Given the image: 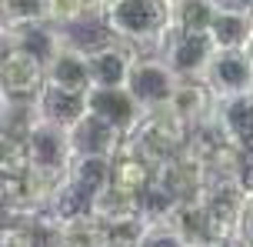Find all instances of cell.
Returning a JSON list of instances; mask_svg holds the SVG:
<instances>
[{
    "instance_id": "cell-15",
    "label": "cell",
    "mask_w": 253,
    "mask_h": 247,
    "mask_svg": "<svg viewBox=\"0 0 253 247\" xmlns=\"http://www.w3.org/2000/svg\"><path fill=\"white\" fill-rule=\"evenodd\" d=\"M210 40L216 50H247L253 40V17L247 7L237 3H220V13L213 17Z\"/></svg>"
},
{
    "instance_id": "cell-17",
    "label": "cell",
    "mask_w": 253,
    "mask_h": 247,
    "mask_svg": "<svg viewBox=\"0 0 253 247\" xmlns=\"http://www.w3.org/2000/svg\"><path fill=\"white\" fill-rule=\"evenodd\" d=\"M153 181H157V170L147 160H140L137 154H130L126 147L114 157V181H110V187H117V191H124L130 197H140Z\"/></svg>"
},
{
    "instance_id": "cell-16",
    "label": "cell",
    "mask_w": 253,
    "mask_h": 247,
    "mask_svg": "<svg viewBox=\"0 0 253 247\" xmlns=\"http://www.w3.org/2000/svg\"><path fill=\"white\" fill-rule=\"evenodd\" d=\"M216 124L243 157H253V97H237V100H223L216 107Z\"/></svg>"
},
{
    "instance_id": "cell-26",
    "label": "cell",
    "mask_w": 253,
    "mask_h": 247,
    "mask_svg": "<svg viewBox=\"0 0 253 247\" xmlns=\"http://www.w3.org/2000/svg\"><path fill=\"white\" fill-rule=\"evenodd\" d=\"M0 247H40V244L27 221H7L0 231Z\"/></svg>"
},
{
    "instance_id": "cell-3",
    "label": "cell",
    "mask_w": 253,
    "mask_h": 247,
    "mask_svg": "<svg viewBox=\"0 0 253 247\" xmlns=\"http://www.w3.org/2000/svg\"><path fill=\"white\" fill-rule=\"evenodd\" d=\"M250 194L253 191L240 177H210L207 181V187L200 194V207L210 217V227H213L216 241H227V237L240 234V221H243V210H247Z\"/></svg>"
},
{
    "instance_id": "cell-8",
    "label": "cell",
    "mask_w": 253,
    "mask_h": 247,
    "mask_svg": "<svg viewBox=\"0 0 253 247\" xmlns=\"http://www.w3.org/2000/svg\"><path fill=\"white\" fill-rule=\"evenodd\" d=\"M47 87L60 91V94H74V97H87L93 91L90 53H87V47L70 40V34L60 44V50L47 60Z\"/></svg>"
},
{
    "instance_id": "cell-11",
    "label": "cell",
    "mask_w": 253,
    "mask_h": 247,
    "mask_svg": "<svg viewBox=\"0 0 253 247\" xmlns=\"http://www.w3.org/2000/svg\"><path fill=\"white\" fill-rule=\"evenodd\" d=\"M87 110L90 114H97L100 120H107L110 127H117L124 137H130L137 124L147 117V110L137 104V97L120 87V91H100V87H93L87 94Z\"/></svg>"
},
{
    "instance_id": "cell-30",
    "label": "cell",
    "mask_w": 253,
    "mask_h": 247,
    "mask_svg": "<svg viewBox=\"0 0 253 247\" xmlns=\"http://www.w3.org/2000/svg\"><path fill=\"white\" fill-rule=\"evenodd\" d=\"M247 10H250V17H253V0H247Z\"/></svg>"
},
{
    "instance_id": "cell-18",
    "label": "cell",
    "mask_w": 253,
    "mask_h": 247,
    "mask_svg": "<svg viewBox=\"0 0 253 247\" xmlns=\"http://www.w3.org/2000/svg\"><path fill=\"white\" fill-rule=\"evenodd\" d=\"M34 107H37V117L70 130L77 120L87 114V97H74V94H60V91L43 87V94L34 100Z\"/></svg>"
},
{
    "instance_id": "cell-21",
    "label": "cell",
    "mask_w": 253,
    "mask_h": 247,
    "mask_svg": "<svg viewBox=\"0 0 253 247\" xmlns=\"http://www.w3.org/2000/svg\"><path fill=\"white\" fill-rule=\"evenodd\" d=\"M93 217L100 224H120V221H130V217H140V204L137 197L124 194L117 187H107L93 200Z\"/></svg>"
},
{
    "instance_id": "cell-5",
    "label": "cell",
    "mask_w": 253,
    "mask_h": 247,
    "mask_svg": "<svg viewBox=\"0 0 253 247\" xmlns=\"http://www.w3.org/2000/svg\"><path fill=\"white\" fill-rule=\"evenodd\" d=\"M213 53H216V47L210 40V34H193V30L170 27V34L164 37L157 57H164L180 80H203Z\"/></svg>"
},
{
    "instance_id": "cell-9",
    "label": "cell",
    "mask_w": 253,
    "mask_h": 247,
    "mask_svg": "<svg viewBox=\"0 0 253 247\" xmlns=\"http://www.w3.org/2000/svg\"><path fill=\"white\" fill-rule=\"evenodd\" d=\"M0 80H3V97L17 104H34L43 87H47V64H40L37 57L24 50L3 47L0 57Z\"/></svg>"
},
{
    "instance_id": "cell-22",
    "label": "cell",
    "mask_w": 253,
    "mask_h": 247,
    "mask_svg": "<svg viewBox=\"0 0 253 247\" xmlns=\"http://www.w3.org/2000/svg\"><path fill=\"white\" fill-rule=\"evenodd\" d=\"M60 247H110L107 227L97 217H77L60 227Z\"/></svg>"
},
{
    "instance_id": "cell-6",
    "label": "cell",
    "mask_w": 253,
    "mask_h": 247,
    "mask_svg": "<svg viewBox=\"0 0 253 247\" xmlns=\"http://www.w3.org/2000/svg\"><path fill=\"white\" fill-rule=\"evenodd\" d=\"M177 87H180V77L157 53H143L137 60V67H133V74H130V84H126V91L137 97V104L147 114L150 110H164V107L173 104Z\"/></svg>"
},
{
    "instance_id": "cell-14",
    "label": "cell",
    "mask_w": 253,
    "mask_h": 247,
    "mask_svg": "<svg viewBox=\"0 0 253 247\" xmlns=\"http://www.w3.org/2000/svg\"><path fill=\"white\" fill-rule=\"evenodd\" d=\"M63 40H67V30H60V27H53V24H30V27L3 30V47L24 50L30 57H37L40 64H47L53 53L60 50Z\"/></svg>"
},
{
    "instance_id": "cell-2",
    "label": "cell",
    "mask_w": 253,
    "mask_h": 247,
    "mask_svg": "<svg viewBox=\"0 0 253 247\" xmlns=\"http://www.w3.org/2000/svg\"><path fill=\"white\" fill-rule=\"evenodd\" d=\"M187 144H190V127L170 107H164V110H150L140 120L137 130L124 141V147L130 154H137L140 160H147L153 170H160L164 164L183 154Z\"/></svg>"
},
{
    "instance_id": "cell-29",
    "label": "cell",
    "mask_w": 253,
    "mask_h": 247,
    "mask_svg": "<svg viewBox=\"0 0 253 247\" xmlns=\"http://www.w3.org/2000/svg\"><path fill=\"white\" fill-rule=\"evenodd\" d=\"M247 57H250V64H253V40H250V47H247Z\"/></svg>"
},
{
    "instance_id": "cell-12",
    "label": "cell",
    "mask_w": 253,
    "mask_h": 247,
    "mask_svg": "<svg viewBox=\"0 0 253 247\" xmlns=\"http://www.w3.org/2000/svg\"><path fill=\"white\" fill-rule=\"evenodd\" d=\"M124 134L117 127H110L107 120H100L97 114H84L70 127V144H74V154L77 157H107L114 160L120 150H124Z\"/></svg>"
},
{
    "instance_id": "cell-24",
    "label": "cell",
    "mask_w": 253,
    "mask_h": 247,
    "mask_svg": "<svg viewBox=\"0 0 253 247\" xmlns=\"http://www.w3.org/2000/svg\"><path fill=\"white\" fill-rule=\"evenodd\" d=\"M80 20H87V3L84 0H47V24L67 30Z\"/></svg>"
},
{
    "instance_id": "cell-7",
    "label": "cell",
    "mask_w": 253,
    "mask_h": 247,
    "mask_svg": "<svg viewBox=\"0 0 253 247\" xmlns=\"http://www.w3.org/2000/svg\"><path fill=\"white\" fill-rule=\"evenodd\" d=\"M203 84L220 104L237 97H253V64L247 50H216L203 74Z\"/></svg>"
},
{
    "instance_id": "cell-27",
    "label": "cell",
    "mask_w": 253,
    "mask_h": 247,
    "mask_svg": "<svg viewBox=\"0 0 253 247\" xmlns=\"http://www.w3.org/2000/svg\"><path fill=\"white\" fill-rule=\"evenodd\" d=\"M240 237H243V244H247V247H253V194H250V200H247V210H243Z\"/></svg>"
},
{
    "instance_id": "cell-20",
    "label": "cell",
    "mask_w": 253,
    "mask_h": 247,
    "mask_svg": "<svg viewBox=\"0 0 253 247\" xmlns=\"http://www.w3.org/2000/svg\"><path fill=\"white\" fill-rule=\"evenodd\" d=\"M223 0H177L173 3V27L193 30V34H210L213 17L220 13Z\"/></svg>"
},
{
    "instance_id": "cell-28",
    "label": "cell",
    "mask_w": 253,
    "mask_h": 247,
    "mask_svg": "<svg viewBox=\"0 0 253 247\" xmlns=\"http://www.w3.org/2000/svg\"><path fill=\"white\" fill-rule=\"evenodd\" d=\"M207 247H247V244H243V237L237 234V237H227V241H213V244H207Z\"/></svg>"
},
{
    "instance_id": "cell-23",
    "label": "cell",
    "mask_w": 253,
    "mask_h": 247,
    "mask_svg": "<svg viewBox=\"0 0 253 247\" xmlns=\"http://www.w3.org/2000/svg\"><path fill=\"white\" fill-rule=\"evenodd\" d=\"M0 10H3V30L47 24V0H0Z\"/></svg>"
},
{
    "instance_id": "cell-13",
    "label": "cell",
    "mask_w": 253,
    "mask_h": 247,
    "mask_svg": "<svg viewBox=\"0 0 253 247\" xmlns=\"http://www.w3.org/2000/svg\"><path fill=\"white\" fill-rule=\"evenodd\" d=\"M216 107H220V100L210 94V87H207L203 80H180L177 97H173L170 110H173L190 130H197V127H203V124H210V120L216 117Z\"/></svg>"
},
{
    "instance_id": "cell-19",
    "label": "cell",
    "mask_w": 253,
    "mask_h": 247,
    "mask_svg": "<svg viewBox=\"0 0 253 247\" xmlns=\"http://www.w3.org/2000/svg\"><path fill=\"white\" fill-rule=\"evenodd\" d=\"M67 181L97 200V194L107 191L110 181H114V160H107V157H77L67 170Z\"/></svg>"
},
{
    "instance_id": "cell-25",
    "label": "cell",
    "mask_w": 253,
    "mask_h": 247,
    "mask_svg": "<svg viewBox=\"0 0 253 247\" xmlns=\"http://www.w3.org/2000/svg\"><path fill=\"white\" fill-rule=\"evenodd\" d=\"M140 247H193V244L180 231H173L170 224H150L143 241H140Z\"/></svg>"
},
{
    "instance_id": "cell-1",
    "label": "cell",
    "mask_w": 253,
    "mask_h": 247,
    "mask_svg": "<svg viewBox=\"0 0 253 247\" xmlns=\"http://www.w3.org/2000/svg\"><path fill=\"white\" fill-rule=\"evenodd\" d=\"M100 24L114 40H124L137 50L150 47L157 53L173 27V0H110Z\"/></svg>"
},
{
    "instance_id": "cell-31",
    "label": "cell",
    "mask_w": 253,
    "mask_h": 247,
    "mask_svg": "<svg viewBox=\"0 0 253 247\" xmlns=\"http://www.w3.org/2000/svg\"><path fill=\"white\" fill-rule=\"evenodd\" d=\"M173 3H177V0H173Z\"/></svg>"
},
{
    "instance_id": "cell-4",
    "label": "cell",
    "mask_w": 253,
    "mask_h": 247,
    "mask_svg": "<svg viewBox=\"0 0 253 247\" xmlns=\"http://www.w3.org/2000/svg\"><path fill=\"white\" fill-rule=\"evenodd\" d=\"M27 157H30V167L47 174L53 181H63L70 164L77 160L74 144H70V130L60 127V124H50V120L37 117L27 130Z\"/></svg>"
},
{
    "instance_id": "cell-10",
    "label": "cell",
    "mask_w": 253,
    "mask_h": 247,
    "mask_svg": "<svg viewBox=\"0 0 253 247\" xmlns=\"http://www.w3.org/2000/svg\"><path fill=\"white\" fill-rule=\"evenodd\" d=\"M90 53V74H93V87L100 91H120L130 84V74L143 53L137 47H130L124 40H103V44H93L87 47Z\"/></svg>"
}]
</instances>
